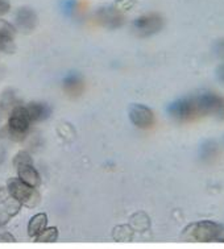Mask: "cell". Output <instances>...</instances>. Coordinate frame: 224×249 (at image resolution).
<instances>
[{
	"label": "cell",
	"instance_id": "5",
	"mask_svg": "<svg viewBox=\"0 0 224 249\" xmlns=\"http://www.w3.org/2000/svg\"><path fill=\"white\" fill-rule=\"evenodd\" d=\"M129 119L131 122L138 128L147 129V128L153 127L155 124V113L152 112L151 108H148L147 106L135 105L129 109Z\"/></svg>",
	"mask_w": 224,
	"mask_h": 249
},
{
	"label": "cell",
	"instance_id": "15",
	"mask_svg": "<svg viewBox=\"0 0 224 249\" xmlns=\"http://www.w3.org/2000/svg\"><path fill=\"white\" fill-rule=\"evenodd\" d=\"M0 50L4 52L7 54H12L16 52V45H15V36L9 35H0Z\"/></svg>",
	"mask_w": 224,
	"mask_h": 249
},
{
	"label": "cell",
	"instance_id": "16",
	"mask_svg": "<svg viewBox=\"0 0 224 249\" xmlns=\"http://www.w3.org/2000/svg\"><path fill=\"white\" fill-rule=\"evenodd\" d=\"M23 163H32V157H31V154L28 153V152H25V150L18 152V153L14 157L15 168H17L18 165H23Z\"/></svg>",
	"mask_w": 224,
	"mask_h": 249
},
{
	"label": "cell",
	"instance_id": "9",
	"mask_svg": "<svg viewBox=\"0 0 224 249\" xmlns=\"http://www.w3.org/2000/svg\"><path fill=\"white\" fill-rule=\"evenodd\" d=\"M17 176L18 178L24 181L25 183H28L32 187H38L41 185V177L40 174L36 170V168L33 166V163H23V165H18L17 168Z\"/></svg>",
	"mask_w": 224,
	"mask_h": 249
},
{
	"label": "cell",
	"instance_id": "20",
	"mask_svg": "<svg viewBox=\"0 0 224 249\" xmlns=\"http://www.w3.org/2000/svg\"><path fill=\"white\" fill-rule=\"evenodd\" d=\"M9 8H11V4L8 0H0V15L7 14Z\"/></svg>",
	"mask_w": 224,
	"mask_h": 249
},
{
	"label": "cell",
	"instance_id": "19",
	"mask_svg": "<svg viewBox=\"0 0 224 249\" xmlns=\"http://www.w3.org/2000/svg\"><path fill=\"white\" fill-rule=\"evenodd\" d=\"M15 237L9 232L0 233V243H15Z\"/></svg>",
	"mask_w": 224,
	"mask_h": 249
},
{
	"label": "cell",
	"instance_id": "6",
	"mask_svg": "<svg viewBox=\"0 0 224 249\" xmlns=\"http://www.w3.org/2000/svg\"><path fill=\"white\" fill-rule=\"evenodd\" d=\"M168 112L170 116L178 120H190L194 119V108H192L191 96L182 98V99L175 100L174 103L168 107Z\"/></svg>",
	"mask_w": 224,
	"mask_h": 249
},
{
	"label": "cell",
	"instance_id": "3",
	"mask_svg": "<svg viewBox=\"0 0 224 249\" xmlns=\"http://www.w3.org/2000/svg\"><path fill=\"white\" fill-rule=\"evenodd\" d=\"M7 189H8L9 195L16 199L21 206L33 209L40 203L41 196L36 190V187H32L20 178H9L7 182Z\"/></svg>",
	"mask_w": 224,
	"mask_h": 249
},
{
	"label": "cell",
	"instance_id": "23",
	"mask_svg": "<svg viewBox=\"0 0 224 249\" xmlns=\"http://www.w3.org/2000/svg\"><path fill=\"white\" fill-rule=\"evenodd\" d=\"M215 241H218V243H224V235H223V233H222V235H220Z\"/></svg>",
	"mask_w": 224,
	"mask_h": 249
},
{
	"label": "cell",
	"instance_id": "11",
	"mask_svg": "<svg viewBox=\"0 0 224 249\" xmlns=\"http://www.w3.org/2000/svg\"><path fill=\"white\" fill-rule=\"evenodd\" d=\"M21 203H18L17 200L14 199L11 196V199L0 204V226H5L9 222V219L15 216L18 213Z\"/></svg>",
	"mask_w": 224,
	"mask_h": 249
},
{
	"label": "cell",
	"instance_id": "7",
	"mask_svg": "<svg viewBox=\"0 0 224 249\" xmlns=\"http://www.w3.org/2000/svg\"><path fill=\"white\" fill-rule=\"evenodd\" d=\"M161 27H162V20L155 14L145 15L135 21V28L141 36H149V35L158 32Z\"/></svg>",
	"mask_w": 224,
	"mask_h": 249
},
{
	"label": "cell",
	"instance_id": "4",
	"mask_svg": "<svg viewBox=\"0 0 224 249\" xmlns=\"http://www.w3.org/2000/svg\"><path fill=\"white\" fill-rule=\"evenodd\" d=\"M31 118L24 106H16L11 111L8 119V133L14 141H21L31 128Z\"/></svg>",
	"mask_w": 224,
	"mask_h": 249
},
{
	"label": "cell",
	"instance_id": "2",
	"mask_svg": "<svg viewBox=\"0 0 224 249\" xmlns=\"http://www.w3.org/2000/svg\"><path fill=\"white\" fill-rule=\"evenodd\" d=\"M192 108H194V118L197 116H216L224 119V98L206 92L201 95L191 96Z\"/></svg>",
	"mask_w": 224,
	"mask_h": 249
},
{
	"label": "cell",
	"instance_id": "13",
	"mask_svg": "<svg viewBox=\"0 0 224 249\" xmlns=\"http://www.w3.org/2000/svg\"><path fill=\"white\" fill-rule=\"evenodd\" d=\"M64 86L66 91L73 92V94H79L81 90H82V78H81L79 74L71 72V74H69L68 77L65 78Z\"/></svg>",
	"mask_w": 224,
	"mask_h": 249
},
{
	"label": "cell",
	"instance_id": "10",
	"mask_svg": "<svg viewBox=\"0 0 224 249\" xmlns=\"http://www.w3.org/2000/svg\"><path fill=\"white\" fill-rule=\"evenodd\" d=\"M25 108L28 111V115L32 120V123L34 122H42L51 116L52 108L45 103H40V102H32L29 105L25 106Z\"/></svg>",
	"mask_w": 224,
	"mask_h": 249
},
{
	"label": "cell",
	"instance_id": "1",
	"mask_svg": "<svg viewBox=\"0 0 224 249\" xmlns=\"http://www.w3.org/2000/svg\"><path fill=\"white\" fill-rule=\"evenodd\" d=\"M223 233V226L211 220L189 224L182 232V239L190 243H211Z\"/></svg>",
	"mask_w": 224,
	"mask_h": 249
},
{
	"label": "cell",
	"instance_id": "17",
	"mask_svg": "<svg viewBox=\"0 0 224 249\" xmlns=\"http://www.w3.org/2000/svg\"><path fill=\"white\" fill-rule=\"evenodd\" d=\"M0 35H9V36H15L16 35V28L5 21L3 18H0Z\"/></svg>",
	"mask_w": 224,
	"mask_h": 249
},
{
	"label": "cell",
	"instance_id": "22",
	"mask_svg": "<svg viewBox=\"0 0 224 249\" xmlns=\"http://www.w3.org/2000/svg\"><path fill=\"white\" fill-rule=\"evenodd\" d=\"M216 53L219 57H223L224 58V41L223 42H219L218 44V49H216Z\"/></svg>",
	"mask_w": 224,
	"mask_h": 249
},
{
	"label": "cell",
	"instance_id": "18",
	"mask_svg": "<svg viewBox=\"0 0 224 249\" xmlns=\"http://www.w3.org/2000/svg\"><path fill=\"white\" fill-rule=\"evenodd\" d=\"M135 4H136V0H118L115 7L120 12H124V11H129Z\"/></svg>",
	"mask_w": 224,
	"mask_h": 249
},
{
	"label": "cell",
	"instance_id": "12",
	"mask_svg": "<svg viewBox=\"0 0 224 249\" xmlns=\"http://www.w3.org/2000/svg\"><path fill=\"white\" fill-rule=\"evenodd\" d=\"M46 226H48V215L44 213H36L28 223V235L34 239L45 230Z\"/></svg>",
	"mask_w": 224,
	"mask_h": 249
},
{
	"label": "cell",
	"instance_id": "14",
	"mask_svg": "<svg viewBox=\"0 0 224 249\" xmlns=\"http://www.w3.org/2000/svg\"><path fill=\"white\" fill-rule=\"evenodd\" d=\"M57 239H58V230L55 227H49L34 237V243H55Z\"/></svg>",
	"mask_w": 224,
	"mask_h": 249
},
{
	"label": "cell",
	"instance_id": "8",
	"mask_svg": "<svg viewBox=\"0 0 224 249\" xmlns=\"http://www.w3.org/2000/svg\"><path fill=\"white\" fill-rule=\"evenodd\" d=\"M16 25L23 33H31L37 25V15L31 7H21L16 14Z\"/></svg>",
	"mask_w": 224,
	"mask_h": 249
},
{
	"label": "cell",
	"instance_id": "21",
	"mask_svg": "<svg viewBox=\"0 0 224 249\" xmlns=\"http://www.w3.org/2000/svg\"><path fill=\"white\" fill-rule=\"evenodd\" d=\"M216 75H218V79H219L222 83H224V64L220 65L218 68V71H216Z\"/></svg>",
	"mask_w": 224,
	"mask_h": 249
}]
</instances>
